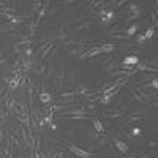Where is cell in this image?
<instances>
[{"label":"cell","mask_w":158,"mask_h":158,"mask_svg":"<svg viewBox=\"0 0 158 158\" xmlns=\"http://www.w3.org/2000/svg\"><path fill=\"white\" fill-rule=\"evenodd\" d=\"M68 149L73 155H76L77 158H94V155H92L89 150H84L82 147L76 146V144H68Z\"/></svg>","instance_id":"6da1fadb"},{"label":"cell","mask_w":158,"mask_h":158,"mask_svg":"<svg viewBox=\"0 0 158 158\" xmlns=\"http://www.w3.org/2000/svg\"><path fill=\"white\" fill-rule=\"evenodd\" d=\"M139 15H141V8H139L138 5H135V3H131V5L128 6V15H127V22H131V21H133V19L139 18Z\"/></svg>","instance_id":"7a4b0ae2"},{"label":"cell","mask_w":158,"mask_h":158,"mask_svg":"<svg viewBox=\"0 0 158 158\" xmlns=\"http://www.w3.org/2000/svg\"><path fill=\"white\" fill-rule=\"evenodd\" d=\"M98 54H101L100 46H95V48H90L89 51H84L77 59H79V60H87V59H92V57H95V56H98Z\"/></svg>","instance_id":"3957f363"},{"label":"cell","mask_w":158,"mask_h":158,"mask_svg":"<svg viewBox=\"0 0 158 158\" xmlns=\"http://www.w3.org/2000/svg\"><path fill=\"white\" fill-rule=\"evenodd\" d=\"M13 36H15L16 40H32L33 36H35V32H32V30H29V29H24V30H18V32H15L13 33Z\"/></svg>","instance_id":"277c9868"},{"label":"cell","mask_w":158,"mask_h":158,"mask_svg":"<svg viewBox=\"0 0 158 158\" xmlns=\"http://www.w3.org/2000/svg\"><path fill=\"white\" fill-rule=\"evenodd\" d=\"M21 79H22V74H13V77L8 81L6 87H8V92H13L16 90L19 85H21Z\"/></svg>","instance_id":"5b68a950"},{"label":"cell","mask_w":158,"mask_h":158,"mask_svg":"<svg viewBox=\"0 0 158 158\" xmlns=\"http://www.w3.org/2000/svg\"><path fill=\"white\" fill-rule=\"evenodd\" d=\"M112 144H114V147L118 150V152H120V153H128L130 152V147H128V144L127 142H123V141H120V139H118V138H114L112 139Z\"/></svg>","instance_id":"8992f818"},{"label":"cell","mask_w":158,"mask_h":158,"mask_svg":"<svg viewBox=\"0 0 158 158\" xmlns=\"http://www.w3.org/2000/svg\"><path fill=\"white\" fill-rule=\"evenodd\" d=\"M56 43H57V40L56 38H52V40H49V41H46V44H44V49L41 51V56H40V60H43V59H46L48 57V54L54 49V46H56Z\"/></svg>","instance_id":"52a82bcc"},{"label":"cell","mask_w":158,"mask_h":158,"mask_svg":"<svg viewBox=\"0 0 158 158\" xmlns=\"http://www.w3.org/2000/svg\"><path fill=\"white\" fill-rule=\"evenodd\" d=\"M90 115L85 114H77V115H62V117H56V118H62L63 122H76V120H89Z\"/></svg>","instance_id":"ba28073f"},{"label":"cell","mask_w":158,"mask_h":158,"mask_svg":"<svg viewBox=\"0 0 158 158\" xmlns=\"http://www.w3.org/2000/svg\"><path fill=\"white\" fill-rule=\"evenodd\" d=\"M139 63V57L138 56H128L123 59L122 62V67L123 68H128V67H136V65Z\"/></svg>","instance_id":"9c48e42d"},{"label":"cell","mask_w":158,"mask_h":158,"mask_svg":"<svg viewBox=\"0 0 158 158\" xmlns=\"http://www.w3.org/2000/svg\"><path fill=\"white\" fill-rule=\"evenodd\" d=\"M156 87H158V79H156V76L152 79V81H149L147 84H139V89L144 90V92L149 90V89H152L153 92H156Z\"/></svg>","instance_id":"30bf717a"},{"label":"cell","mask_w":158,"mask_h":158,"mask_svg":"<svg viewBox=\"0 0 158 158\" xmlns=\"http://www.w3.org/2000/svg\"><path fill=\"white\" fill-rule=\"evenodd\" d=\"M19 68L22 70V73L27 74V73L33 68V59H25V57H24V60L21 62V67H19Z\"/></svg>","instance_id":"8fae6325"},{"label":"cell","mask_w":158,"mask_h":158,"mask_svg":"<svg viewBox=\"0 0 158 158\" xmlns=\"http://www.w3.org/2000/svg\"><path fill=\"white\" fill-rule=\"evenodd\" d=\"M38 100L41 101L43 104H49L51 101H52V95L49 94V92H46V90H41L38 94Z\"/></svg>","instance_id":"7c38bea8"},{"label":"cell","mask_w":158,"mask_h":158,"mask_svg":"<svg viewBox=\"0 0 158 158\" xmlns=\"http://www.w3.org/2000/svg\"><path fill=\"white\" fill-rule=\"evenodd\" d=\"M92 122H94V130L97 131L100 136H104V127H103V123H101L100 118L94 117V118H92Z\"/></svg>","instance_id":"4fadbf2b"},{"label":"cell","mask_w":158,"mask_h":158,"mask_svg":"<svg viewBox=\"0 0 158 158\" xmlns=\"http://www.w3.org/2000/svg\"><path fill=\"white\" fill-rule=\"evenodd\" d=\"M125 114L123 111H111V112H103L104 118H111V120H115V118H122Z\"/></svg>","instance_id":"5bb4252c"},{"label":"cell","mask_w":158,"mask_h":158,"mask_svg":"<svg viewBox=\"0 0 158 158\" xmlns=\"http://www.w3.org/2000/svg\"><path fill=\"white\" fill-rule=\"evenodd\" d=\"M84 49H85V46L82 44V46H73L71 49H68V54L70 56H76V57H79L84 52Z\"/></svg>","instance_id":"9a60e30c"},{"label":"cell","mask_w":158,"mask_h":158,"mask_svg":"<svg viewBox=\"0 0 158 158\" xmlns=\"http://www.w3.org/2000/svg\"><path fill=\"white\" fill-rule=\"evenodd\" d=\"M5 32H16V25H13L11 22L0 24V33H5Z\"/></svg>","instance_id":"2e32d148"},{"label":"cell","mask_w":158,"mask_h":158,"mask_svg":"<svg viewBox=\"0 0 158 158\" xmlns=\"http://www.w3.org/2000/svg\"><path fill=\"white\" fill-rule=\"evenodd\" d=\"M115 48H117V44H114V43H104V44L100 46V51H101V52H106V54H109V52H112Z\"/></svg>","instance_id":"e0dca14e"},{"label":"cell","mask_w":158,"mask_h":158,"mask_svg":"<svg viewBox=\"0 0 158 158\" xmlns=\"http://www.w3.org/2000/svg\"><path fill=\"white\" fill-rule=\"evenodd\" d=\"M139 30V24H133L131 27H128L127 30H125V33H127V36L130 38V36H133V35H136V32Z\"/></svg>","instance_id":"ac0fdd59"},{"label":"cell","mask_w":158,"mask_h":158,"mask_svg":"<svg viewBox=\"0 0 158 158\" xmlns=\"http://www.w3.org/2000/svg\"><path fill=\"white\" fill-rule=\"evenodd\" d=\"M56 81H57V87H60L62 84H65V67H62L59 70V77L56 79Z\"/></svg>","instance_id":"d6986e66"},{"label":"cell","mask_w":158,"mask_h":158,"mask_svg":"<svg viewBox=\"0 0 158 158\" xmlns=\"http://www.w3.org/2000/svg\"><path fill=\"white\" fill-rule=\"evenodd\" d=\"M130 138H138V136H142V130L141 128H131L130 133H127Z\"/></svg>","instance_id":"ffe728a7"},{"label":"cell","mask_w":158,"mask_h":158,"mask_svg":"<svg viewBox=\"0 0 158 158\" xmlns=\"http://www.w3.org/2000/svg\"><path fill=\"white\" fill-rule=\"evenodd\" d=\"M115 41H127L128 40V36H127V33L125 32H122V33H115V35H111Z\"/></svg>","instance_id":"44dd1931"},{"label":"cell","mask_w":158,"mask_h":158,"mask_svg":"<svg viewBox=\"0 0 158 158\" xmlns=\"http://www.w3.org/2000/svg\"><path fill=\"white\" fill-rule=\"evenodd\" d=\"M60 103H63V106H71V104L76 101V97H71V98H59Z\"/></svg>","instance_id":"7402d4cb"},{"label":"cell","mask_w":158,"mask_h":158,"mask_svg":"<svg viewBox=\"0 0 158 158\" xmlns=\"http://www.w3.org/2000/svg\"><path fill=\"white\" fill-rule=\"evenodd\" d=\"M85 29H90V22H81V24H77L74 25V30H85Z\"/></svg>","instance_id":"603a6c76"},{"label":"cell","mask_w":158,"mask_h":158,"mask_svg":"<svg viewBox=\"0 0 158 158\" xmlns=\"http://www.w3.org/2000/svg\"><path fill=\"white\" fill-rule=\"evenodd\" d=\"M87 135H89V138H90L92 141H98V139L101 138V136H100V135L97 133L95 130H89V131H87Z\"/></svg>","instance_id":"cb8c5ba5"},{"label":"cell","mask_w":158,"mask_h":158,"mask_svg":"<svg viewBox=\"0 0 158 158\" xmlns=\"http://www.w3.org/2000/svg\"><path fill=\"white\" fill-rule=\"evenodd\" d=\"M142 35H144V38H146V40H150L152 36H155V27H149L146 30V33H142Z\"/></svg>","instance_id":"d4e9b609"},{"label":"cell","mask_w":158,"mask_h":158,"mask_svg":"<svg viewBox=\"0 0 158 158\" xmlns=\"http://www.w3.org/2000/svg\"><path fill=\"white\" fill-rule=\"evenodd\" d=\"M10 142H11V144H15V147H19V146H21V142H19V139H18L16 136H13V135L10 136Z\"/></svg>","instance_id":"484cf974"},{"label":"cell","mask_w":158,"mask_h":158,"mask_svg":"<svg viewBox=\"0 0 158 158\" xmlns=\"http://www.w3.org/2000/svg\"><path fill=\"white\" fill-rule=\"evenodd\" d=\"M146 41H147V40L144 38V35H138V36H136V43H138L139 46H142V44L146 43Z\"/></svg>","instance_id":"4316f807"},{"label":"cell","mask_w":158,"mask_h":158,"mask_svg":"<svg viewBox=\"0 0 158 158\" xmlns=\"http://www.w3.org/2000/svg\"><path fill=\"white\" fill-rule=\"evenodd\" d=\"M30 158H41V156H40V150H32Z\"/></svg>","instance_id":"83f0119b"},{"label":"cell","mask_w":158,"mask_h":158,"mask_svg":"<svg viewBox=\"0 0 158 158\" xmlns=\"http://www.w3.org/2000/svg\"><path fill=\"white\" fill-rule=\"evenodd\" d=\"M150 18H152V21H153V27H155V24H156V19H155V10H153V11L150 10Z\"/></svg>","instance_id":"f1b7e54d"},{"label":"cell","mask_w":158,"mask_h":158,"mask_svg":"<svg viewBox=\"0 0 158 158\" xmlns=\"http://www.w3.org/2000/svg\"><path fill=\"white\" fill-rule=\"evenodd\" d=\"M123 3H127L125 0H120V2H117V3H114V8H118L120 5H123Z\"/></svg>","instance_id":"f546056e"},{"label":"cell","mask_w":158,"mask_h":158,"mask_svg":"<svg viewBox=\"0 0 158 158\" xmlns=\"http://www.w3.org/2000/svg\"><path fill=\"white\" fill-rule=\"evenodd\" d=\"M150 147H152V149L156 147V141H152V142H150Z\"/></svg>","instance_id":"4dcf8cb0"},{"label":"cell","mask_w":158,"mask_h":158,"mask_svg":"<svg viewBox=\"0 0 158 158\" xmlns=\"http://www.w3.org/2000/svg\"><path fill=\"white\" fill-rule=\"evenodd\" d=\"M3 59H5V57H3V56H2V54H0V62H2V60H3Z\"/></svg>","instance_id":"1f68e13d"}]
</instances>
